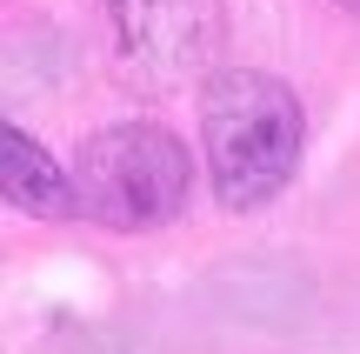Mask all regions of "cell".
<instances>
[{
    "label": "cell",
    "instance_id": "obj_4",
    "mask_svg": "<svg viewBox=\"0 0 360 354\" xmlns=\"http://www.w3.org/2000/svg\"><path fill=\"white\" fill-rule=\"evenodd\" d=\"M0 194L34 221H74L80 214L74 167H60L27 127H0Z\"/></svg>",
    "mask_w": 360,
    "mask_h": 354
},
{
    "label": "cell",
    "instance_id": "obj_2",
    "mask_svg": "<svg viewBox=\"0 0 360 354\" xmlns=\"http://www.w3.org/2000/svg\"><path fill=\"white\" fill-rule=\"evenodd\" d=\"M74 187H80V214L94 227L147 234V227H167L187 208L193 154L160 120H114V127H94L80 141Z\"/></svg>",
    "mask_w": 360,
    "mask_h": 354
},
{
    "label": "cell",
    "instance_id": "obj_1",
    "mask_svg": "<svg viewBox=\"0 0 360 354\" xmlns=\"http://www.w3.org/2000/svg\"><path fill=\"white\" fill-rule=\"evenodd\" d=\"M307 147L300 94L260 67H220L200 87V160L227 214H260L287 194Z\"/></svg>",
    "mask_w": 360,
    "mask_h": 354
},
{
    "label": "cell",
    "instance_id": "obj_3",
    "mask_svg": "<svg viewBox=\"0 0 360 354\" xmlns=\"http://www.w3.org/2000/svg\"><path fill=\"white\" fill-rule=\"evenodd\" d=\"M114 61L141 94L214 80L227 53V0H101Z\"/></svg>",
    "mask_w": 360,
    "mask_h": 354
},
{
    "label": "cell",
    "instance_id": "obj_5",
    "mask_svg": "<svg viewBox=\"0 0 360 354\" xmlns=\"http://www.w3.org/2000/svg\"><path fill=\"white\" fill-rule=\"evenodd\" d=\"M340 7H347V13H360V0H340Z\"/></svg>",
    "mask_w": 360,
    "mask_h": 354
}]
</instances>
